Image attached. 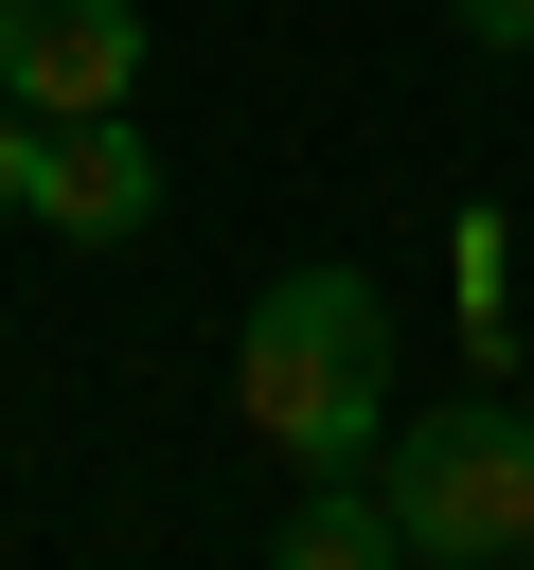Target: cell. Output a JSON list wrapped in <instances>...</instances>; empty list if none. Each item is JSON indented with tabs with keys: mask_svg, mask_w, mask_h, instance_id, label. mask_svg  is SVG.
<instances>
[{
	"mask_svg": "<svg viewBox=\"0 0 534 570\" xmlns=\"http://www.w3.org/2000/svg\"><path fill=\"white\" fill-rule=\"evenodd\" d=\"M0 214H36V107L0 89Z\"/></svg>",
	"mask_w": 534,
	"mask_h": 570,
	"instance_id": "8992f818",
	"label": "cell"
},
{
	"mask_svg": "<svg viewBox=\"0 0 534 570\" xmlns=\"http://www.w3.org/2000/svg\"><path fill=\"white\" fill-rule=\"evenodd\" d=\"M374 499L427 570H534V392H445L374 445Z\"/></svg>",
	"mask_w": 534,
	"mask_h": 570,
	"instance_id": "7a4b0ae2",
	"label": "cell"
},
{
	"mask_svg": "<svg viewBox=\"0 0 534 570\" xmlns=\"http://www.w3.org/2000/svg\"><path fill=\"white\" fill-rule=\"evenodd\" d=\"M445 18H463L481 53H534V0H445Z\"/></svg>",
	"mask_w": 534,
	"mask_h": 570,
	"instance_id": "52a82bcc",
	"label": "cell"
},
{
	"mask_svg": "<svg viewBox=\"0 0 534 570\" xmlns=\"http://www.w3.org/2000/svg\"><path fill=\"white\" fill-rule=\"evenodd\" d=\"M160 214V142L125 125V107H89V125H36V232H71V249H125Z\"/></svg>",
	"mask_w": 534,
	"mask_h": 570,
	"instance_id": "277c9868",
	"label": "cell"
},
{
	"mask_svg": "<svg viewBox=\"0 0 534 570\" xmlns=\"http://www.w3.org/2000/svg\"><path fill=\"white\" fill-rule=\"evenodd\" d=\"M231 410L303 481H356L392 445V285L374 267H285L249 303V338H231Z\"/></svg>",
	"mask_w": 534,
	"mask_h": 570,
	"instance_id": "6da1fadb",
	"label": "cell"
},
{
	"mask_svg": "<svg viewBox=\"0 0 534 570\" xmlns=\"http://www.w3.org/2000/svg\"><path fill=\"white\" fill-rule=\"evenodd\" d=\"M409 570H427V552H409Z\"/></svg>",
	"mask_w": 534,
	"mask_h": 570,
	"instance_id": "ba28073f",
	"label": "cell"
},
{
	"mask_svg": "<svg viewBox=\"0 0 534 570\" xmlns=\"http://www.w3.org/2000/svg\"><path fill=\"white\" fill-rule=\"evenodd\" d=\"M285 570H409V534H392V499H374V463H356V481H320V499L285 517Z\"/></svg>",
	"mask_w": 534,
	"mask_h": 570,
	"instance_id": "5b68a950",
	"label": "cell"
},
{
	"mask_svg": "<svg viewBox=\"0 0 534 570\" xmlns=\"http://www.w3.org/2000/svg\"><path fill=\"white\" fill-rule=\"evenodd\" d=\"M0 89L36 125H89L142 89V0H0Z\"/></svg>",
	"mask_w": 534,
	"mask_h": 570,
	"instance_id": "3957f363",
	"label": "cell"
}]
</instances>
